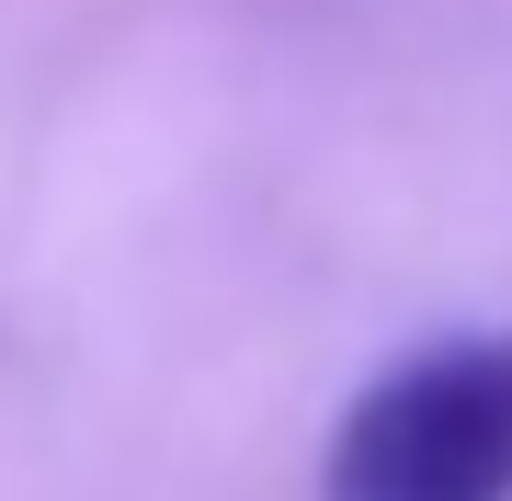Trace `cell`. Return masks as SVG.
Segmentation results:
<instances>
[{"label": "cell", "instance_id": "cell-1", "mask_svg": "<svg viewBox=\"0 0 512 501\" xmlns=\"http://www.w3.org/2000/svg\"><path fill=\"white\" fill-rule=\"evenodd\" d=\"M319 501H512V331L421 342L342 399Z\"/></svg>", "mask_w": 512, "mask_h": 501}]
</instances>
